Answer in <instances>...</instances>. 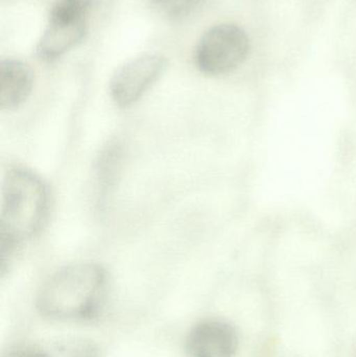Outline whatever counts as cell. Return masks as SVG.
<instances>
[{
    "label": "cell",
    "mask_w": 356,
    "mask_h": 357,
    "mask_svg": "<svg viewBox=\"0 0 356 357\" xmlns=\"http://www.w3.org/2000/svg\"><path fill=\"white\" fill-rule=\"evenodd\" d=\"M48 210L49 191L39 176L22 167L6 172L1 189V258L38 234Z\"/></svg>",
    "instance_id": "obj_2"
},
{
    "label": "cell",
    "mask_w": 356,
    "mask_h": 357,
    "mask_svg": "<svg viewBox=\"0 0 356 357\" xmlns=\"http://www.w3.org/2000/svg\"><path fill=\"white\" fill-rule=\"evenodd\" d=\"M8 357H49V351L38 346H25L15 350Z\"/></svg>",
    "instance_id": "obj_10"
},
{
    "label": "cell",
    "mask_w": 356,
    "mask_h": 357,
    "mask_svg": "<svg viewBox=\"0 0 356 357\" xmlns=\"http://www.w3.org/2000/svg\"><path fill=\"white\" fill-rule=\"evenodd\" d=\"M87 10L71 0H56L38 44V54L54 61L79 45L87 33Z\"/></svg>",
    "instance_id": "obj_4"
},
{
    "label": "cell",
    "mask_w": 356,
    "mask_h": 357,
    "mask_svg": "<svg viewBox=\"0 0 356 357\" xmlns=\"http://www.w3.org/2000/svg\"><path fill=\"white\" fill-rule=\"evenodd\" d=\"M49 357H98V352L90 342L72 341L49 351Z\"/></svg>",
    "instance_id": "obj_9"
},
{
    "label": "cell",
    "mask_w": 356,
    "mask_h": 357,
    "mask_svg": "<svg viewBox=\"0 0 356 357\" xmlns=\"http://www.w3.org/2000/svg\"><path fill=\"white\" fill-rule=\"evenodd\" d=\"M33 73L22 61L8 59L0 64V107L12 111L26 102L33 87Z\"/></svg>",
    "instance_id": "obj_7"
},
{
    "label": "cell",
    "mask_w": 356,
    "mask_h": 357,
    "mask_svg": "<svg viewBox=\"0 0 356 357\" xmlns=\"http://www.w3.org/2000/svg\"><path fill=\"white\" fill-rule=\"evenodd\" d=\"M206 0H150L153 6L171 20H184L196 14Z\"/></svg>",
    "instance_id": "obj_8"
},
{
    "label": "cell",
    "mask_w": 356,
    "mask_h": 357,
    "mask_svg": "<svg viewBox=\"0 0 356 357\" xmlns=\"http://www.w3.org/2000/svg\"><path fill=\"white\" fill-rule=\"evenodd\" d=\"M250 41L238 25H215L199 41L196 62L199 69L208 75H222L240 67L248 56Z\"/></svg>",
    "instance_id": "obj_3"
},
{
    "label": "cell",
    "mask_w": 356,
    "mask_h": 357,
    "mask_svg": "<svg viewBox=\"0 0 356 357\" xmlns=\"http://www.w3.org/2000/svg\"><path fill=\"white\" fill-rule=\"evenodd\" d=\"M106 289V271L98 264L64 266L42 285L38 293V310L52 320H91L104 304Z\"/></svg>",
    "instance_id": "obj_1"
},
{
    "label": "cell",
    "mask_w": 356,
    "mask_h": 357,
    "mask_svg": "<svg viewBox=\"0 0 356 357\" xmlns=\"http://www.w3.org/2000/svg\"><path fill=\"white\" fill-rule=\"evenodd\" d=\"M167 67V58L157 52L141 54L125 63L110 82V93L115 104L119 107L135 104L160 79Z\"/></svg>",
    "instance_id": "obj_5"
},
{
    "label": "cell",
    "mask_w": 356,
    "mask_h": 357,
    "mask_svg": "<svg viewBox=\"0 0 356 357\" xmlns=\"http://www.w3.org/2000/svg\"><path fill=\"white\" fill-rule=\"evenodd\" d=\"M71 1L75 2V3L81 6L82 8H86V10H89L94 4L98 3L100 0H71Z\"/></svg>",
    "instance_id": "obj_11"
},
{
    "label": "cell",
    "mask_w": 356,
    "mask_h": 357,
    "mask_svg": "<svg viewBox=\"0 0 356 357\" xmlns=\"http://www.w3.org/2000/svg\"><path fill=\"white\" fill-rule=\"evenodd\" d=\"M238 331L222 320H206L192 327L186 337L188 357H233L238 349Z\"/></svg>",
    "instance_id": "obj_6"
}]
</instances>
